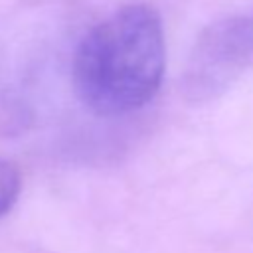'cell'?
I'll use <instances>...</instances> for the list:
<instances>
[{
  "label": "cell",
  "instance_id": "6da1fadb",
  "mask_svg": "<svg viewBox=\"0 0 253 253\" xmlns=\"http://www.w3.org/2000/svg\"><path fill=\"white\" fill-rule=\"evenodd\" d=\"M164 65L158 12L148 4H126L81 38L71 57V85L91 113L121 117L154 99Z\"/></svg>",
  "mask_w": 253,
  "mask_h": 253
},
{
  "label": "cell",
  "instance_id": "7a4b0ae2",
  "mask_svg": "<svg viewBox=\"0 0 253 253\" xmlns=\"http://www.w3.org/2000/svg\"><path fill=\"white\" fill-rule=\"evenodd\" d=\"M253 65V16L221 18L196 38L180 75L188 103L219 99Z\"/></svg>",
  "mask_w": 253,
  "mask_h": 253
},
{
  "label": "cell",
  "instance_id": "3957f363",
  "mask_svg": "<svg viewBox=\"0 0 253 253\" xmlns=\"http://www.w3.org/2000/svg\"><path fill=\"white\" fill-rule=\"evenodd\" d=\"M22 190V174L18 166L6 158H0V219L14 208Z\"/></svg>",
  "mask_w": 253,
  "mask_h": 253
}]
</instances>
